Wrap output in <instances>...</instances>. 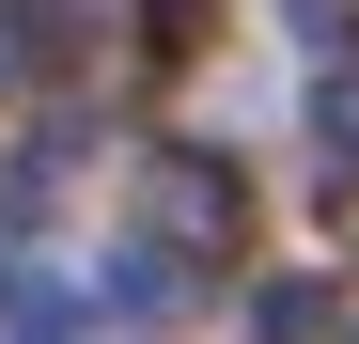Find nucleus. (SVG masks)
<instances>
[{"instance_id": "obj_1", "label": "nucleus", "mask_w": 359, "mask_h": 344, "mask_svg": "<svg viewBox=\"0 0 359 344\" xmlns=\"http://www.w3.org/2000/svg\"><path fill=\"white\" fill-rule=\"evenodd\" d=\"M141 204H156V235H172V251H234V235H250V188H234L219 157H156V172H141Z\"/></svg>"}, {"instance_id": "obj_2", "label": "nucleus", "mask_w": 359, "mask_h": 344, "mask_svg": "<svg viewBox=\"0 0 359 344\" xmlns=\"http://www.w3.org/2000/svg\"><path fill=\"white\" fill-rule=\"evenodd\" d=\"M313 329H328L313 282H266V298H250V344H313Z\"/></svg>"}, {"instance_id": "obj_3", "label": "nucleus", "mask_w": 359, "mask_h": 344, "mask_svg": "<svg viewBox=\"0 0 359 344\" xmlns=\"http://www.w3.org/2000/svg\"><path fill=\"white\" fill-rule=\"evenodd\" d=\"M313 141L359 172V63H328V79H313Z\"/></svg>"}]
</instances>
